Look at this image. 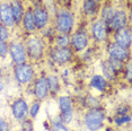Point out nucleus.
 Segmentation results:
<instances>
[{
	"label": "nucleus",
	"instance_id": "f257e3e1",
	"mask_svg": "<svg viewBox=\"0 0 132 131\" xmlns=\"http://www.w3.org/2000/svg\"><path fill=\"white\" fill-rule=\"evenodd\" d=\"M75 26L73 14L68 9H60L56 11L54 29L59 34H70Z\"/></svg>",
	"mask_w": 132,
	"mask_h": 131
},
{
	"label": "nucleus",
	"instance_id": "f03ea898",
	"mask_svg": "<svg viewBox=\"0 0 132 131\" xmlns=\"http://www.w3.org/2000/svg\"><path fill=\"white\" fill-rule=\"evenodd\" d=\"M25 49L27 53V58H29L33 61H38L43 58L44 55V43L41 37L36 35H31L26 38L25 42Z\"/></svg>",
	"mask_w": 132,
	"mask_h": 131
},
{
	"label": "nucleus",
	"instance_id": "5701e85b",
	"mask_svg": "<svg viewBox=\"0 0 132 131\" xmlns=\"http://www.w3.org/2000/svg\"><path fill=\"white\" fill-rule=\"evenodd\" d=\"M55 38V45L58 47H69L70 46V34H58Z\"/></svg>",
	"mask_w": 132,
	"mask_h": 131
},
{
	"label": "nucleus",
	"instance_id": "aec40b11",
	"mask_svg": "<svg viewBox=\"0 0 132 131\" xmlns=\"http://www.w3.org/2000/svg\"><path fill=\"white\" fill-rule=\"evenodd\" d=\"M89 85H90V87L96 89V91L103 93V92L106 91L107 80L105 79L102 75H94V76L92 77L90 81H89Z\"/></svg>",
	"mask_w": 132,
	"mask_h": 131
},
{
	"label": "nucleus",
	"instance_id": "f704fd0d",
	"mask_svg": "<svg viewBox=\"0 0 132 131\" xmlns=\"http://www.w3.org/2000/svg\"><path fill=\"white\" fill-rule=\"evenodd\" d=\"M4 89H5V85H4V83L0 81V92H2Z\"/></svg>",
	"mask_w": 132,
	"mask_h": 131
},
{
	"label": "nucleus",
	"instance_id": "9b49d317",
	"mask_svg": "<svg viewBox=\"0 0 132 131\" xmlns=\"http://www.w3.org/2000/svg\"><path fill=\"white\" fill-rule=\"evenodd\" d=\"M90 32H92L93 38H94L96 42H104V41H106L107 36H109V33H110L106 23L103 22L101 18L96 19L93 23Z\"/></svg>",
	"mask_w": 132,
	"mask_h": 131
},
{
	"label": "nucleus",
	"instance_id": "1a4fd4ad",
	"mask_svg": "<svg viewBox=\"0 0 132 131\" xmlns=\"http://www.w3.org/2000/svg\"><path fill=\"white\" fill-rule=\"evenodd\" d=\"M128 23H129V18L127 11L123 9H116L114 13L112 19L107 23V27L109 31L111 32H116L119 29H122L124 27H128Z\"/></svg>",
	"mask_w": 132,
	"mask_h": 131
},
{
	"label": "nucleus",
	"instance_id": "f3484780",
	"mask_svg": "<svg viewBox=\"0 0 132 131\" xmlns=\"http://www.w3.org/2000/svg\"><path fill=\"white\" fill-rule=\"evenodd\" d=\"M10 9H11V13H13V17H14V22L16 25L22 23V19H23V16H24V8H23V5L20 4L19 0H11L10 1Z\"/></svg>",
	"mask_w": 132,
	"mask_h": 131
},
{
	"label": "nucleus",
	"instance_id": "c9c22d12",
	"mask_svg": "<svg viewBox=\"0 0 132 131\" xmlns=\"http://www.w3.org/2000/svg\"><path fill=\"white\" fill-rule=\"evenodd\" d=\"M1 77H2V71L0 69V81H1Z\"/></svg>",
	"mask_w": 132,
	"mask_h": 131
},
{
	"label": "nucleus",
	"instance_id": "2f4dec72",
	"mask_svg": "<svg viewBox=\"0 0 132 131\" xmlns=\"http://www.w3.org/2000/svg\"><path fill=\"white\" fill-rule=\"evenodd\" d=\"M22 128H23V131H32L33 130V124H32V121L29 120H24L22 121Z\"/></svg>",
	"mask_w": 132,
	"mask_h": 131
},
{
	"label": "nucleus",
	"instance_id": "412c9836",
	"mask_svg": "<svg viewBox=\"0 0 132 131\" xmlns=\"http://www.w3.org/2000/svg\"><path fill=\"white\" fill-rule=\"evenodd\" d=\"M46 83H47V87H49V93L51 94H56L59 93L61 85H60V80L54 73H50L46 77Z\"/></svg>",
	"mask_w": 132,
	"mask_h": 131
},
{
	"label": "nucleus",
	"instance_id": "4be33fe9",
	"mask_svg": "<svg viewBox=\"0 0 132 131\" xmlns=\"http://www.w3.org/2000/svg\"><path fill=\"white\" fill-rule=\"evenodd\" d=\"M115 10L116 9L114 7H112V6H104L101 9V19L106 23V25H107V23L112 19Z\"/></svg>",
	"mask_w": 132,
	"mask_h": 131
},
{
	"label": "nucleus",
	"instance_id": "2eb2a0df",
	"mask_svg": "<svg viewBox=\"0 0 132 131\" xmlns=\"http://www.w3.org/2000/svg\"><path fill=\"white\" fill-rule=\"evenodd\" d=\"M33 15H34L35 26L36 29H44L49 24V13L45 8L43 7H35L33 9Z\"/></svg>",
	"mask_w": 132,
	"mask_h": 131
},
{
	"label": "nucleus",
	"instance_id": "7c9ffc66",
	"mask_svg": "<svg viewBox=\"0 0 132 131\" xmlns=\"http://www.w3.org/2000/svg\"><path fill=\"white\" fill-rule=\"evenodd\" d=\"M8 53V45L5 41L0 40V58H5Z\"/></svg>",
	"mask_w": 132,
	"mask_h": 131
},
{
	"label": "nucleus",
	"instance_id": "c85d7f7f",
	"mask_svg": "<svg viewBox=\"0 0 132 131\" xmlns=\"http://www.w3.org/2000/svg\"><path fill=\"white\" fill-rule=\"evenodd\" d=\"M130 121H131V117L129 114L122 115V117H116L115 119H114V122H115L118 126H122V124L129 123Z\"/></svg>",
	"mask_w": 132,
	"mask_h": 131
},
{
	"label": "nucleus",
	"instance_id": "9d476101",
	"mask_svg": "<svg viewBox=\"0 0 132 131\" xmlns=\"http://www.w3.org/2000/svg\"><path fill=\"white\" fill-rule=\"evenodd\" d=\"M28 110L29 109H28L26 100H24V98H17V100L14 101L13 105H11V114H13V117L16 121L22 122L24 120H26L29 115Z\"/></svg>",
	"mask_w": 132,
	"mask_h": 131
},
{
	"label": "nucleus",
	"instance_id": "20e7f679",
	"mask_svg": "<svg viewBox=\"0 0 132 131\" xmlns=\"http://www.w3.org/2000/svg\"><path fill=\"white\" fill-rule=\"evenodd\" d=\"M34 75H35L34 68L31 64H28L27 62L22 64H15L14 77L15 80L19 85H26L28 83H31L33 78H34Z\"/></svg>",
	"mask_w": 132,
	"mask_h": 131
},
{
	"label": "nucleus",
	"instance_id": "cd10ccee",
	"mask_svg": "<svg viewBox=\"0 0 132 131\" xmlns=\"http://www.w3.org/2000/svg\"><path fill=\"white\" fill-rule=\"evenodd\" d=\"M40 110H41V103H40V102L33 103L32 106H31V108H29V110H28V113H29V115H31V118H32V119H35V118H36L37 114H38V112H40Z\"/></svg>",
	"mask_w": 132,
	"mask_h": 131
},
{
	"label": "nucleus",
	"instance_id": "c756f323",
	"mask_svg": "<svg viewBox=\"0 0 132 131\" xmlns=\"http://www.w3.org/2000/svg\"><path fill=\"white\" fill-rule=\"evenodd\" d=\"M8 38H9V31H8V27H6L5 25L0 24V40L6 42Z\"/></svg>",
	"mask_w": 132,
	"mask_h": 131
},
{
	"label": "nucleus",
	"instance_id": "473e14b6",
	"mask_svg": "<svg viewBox=\"0 0 132 131\" xmlns=\"http://www.w3.org/2000/svg\"><path fill=\"white\" fill-rule=\"evenodd\" d=\"M0 129L4 130V131H10V127H9V123L5 120V119L0 118Z\"/></svg>",
	"mask_w": 132,
	"mask_h": 131
},
{
	"label": "nucleus",
	"instance_id": "bb28decb",
	"mask_svg": "<svg viewBox=\"0 0 132 131\" xmlns=\"http://www.w3.org/2000/svg\"><path fill=\"white\" fill-rule=\"evenodd\" d=\"M51 131H70L68 127L65 126L63 122H61L59 119H55L52 122V127H51Z\"/></svg>",
	"mask_w": 132,
	"mask_h": 131
},
{
	"label": "nucleus",
	"instance_id": "a211bd4d",
	"mask_svg": "<svg viewBox=\"0 0 132 131\" xmlns=\"http://www.w3.org/2000/svg\"><path fill=\"white\" fill-rule=\"evenodd\" d=\"M22 24H23V28L26 32L32 33L36 31V26H35V20H34V15H33V10H27L24 13L23 19H22Z\"/></svg>",
	"mask_w": 132,
	"mask_h": 131
},
{
	"label": "nucleus",
	"instance_id": "39448f33",
	"mask_svg": "<svg viewBox=\"0 0 132 131\" xmlns=\"http://www.w3.org/2000/svg\"><path fill=\"white\" fill-rule=\"evenodd\" d=\"M8 52L10 53L11 60L14 61L15 64L26 63L27 61V53H26L25 45L19 40L11 41L8 45Z\"/></svg>",
	"mask_w": 132,
	"mask_h": 131
},
{
	"label": "nucleus",
	"instance_id": "ddd939ff",
	"mask_svg": "<svg viewBox=\"0 0 132 131\" xmlns=\"http://www.w3.org/2000/svg\"><path fill=\"white\" fill-rule=\"evenodd\" d=\"M107 51H109L110 58L116 59V60L121 62L130 60V49H124V47L120 46L115 43H111L109 45Z\"/></svg>",
	"mask_w": 132,
	"mask_h": 131
},
{
	"label": "nucleus",
	"instance_id": "72a5a7b5",
	"mask_svg": "<svg viewBox=\"0 0 132 131\" xmlns=\"http://www.w3.org/2000/svg\"><path fill=\"white\" fill-rule=\"evenodd\" d=\"M124 73H125V77H127L128 81L131 83V78H132V75H131V63L129 62V63L127 64V67H125L124 69Z\"/></svg>",
	"mask_w": 132,
	"mask_h": 131
},
{
	"label": "nucleus",
	"instance_id": "4468645a",
	"mask_svg": "<svg viewBox=\"0 0 132 131\" xmlns=\"http://www.w3.org/2000/svg\"><path fill=\"white\" fill-rule=\"evenodd\" d=\"M33 93H34V96L38 101H43L47 97V95H49V87H47L45 76H40L35 80L34 87H33Z\"/></svg>",
	"mask_w": 132,
	"mask_h": 131
},
{
	"label": "nucleus",
	"instance_id": "423d86ee",
	"mask_svg": "<svg viewBox=\"0 0 132 131\" xmlns=\"http://www.w3.org/2000/svg\"><path fill=\"white\" fill-rule=\"evenodd\" d=\"M58 105L60 110V118L59 120L68 124L73 119V108H72V100L69 96H60L58 100Z\"/></svg>",
	"mask_w": 132,
	"mask_h": 131
},
{
	"label": "nucleus",
	"instance_id": "a878e982",
	"mask_svg": "<svg viewBox=\"0 0 132 131\" xmlns=\"http://www.w3.org/2000/svg\"><path fill=\"white\" fill-rule=\"evenodd\" d=\"M85 104H86L87 108H89V110L100 109V105H101L100 101H98L96 97H94V96H87L85 98Z\"/></svg>",
	"mask_w": 132,
	"mask_h": 131
},
{
	"label": "nucleus",
	"instance_id": "b1692460",
	"mask_svg": "<svg viewBox=\"0 0 132 131\" xmlns=\"http://www.w3.org/2000/svg\"><path fill=\"white\" fill-rule=\"evenodd\" d=\"M102 71H103V77L106 80H114L116 76V72L112 69V67L109 64L107 61H104L103 64H102Z\"/></svg>",
	"mask_w": 132,
	"mask_h": 131
},
{
	"label": "nucleus",
	"instance_id": "e433bc0d",
	"mask_svg": "<svg viewBox=\"0 0 132 131\" xmlns=\"http://www.w3.org/2000/svg\"><path fill=\"white\" fill-rule=\"evenodd\" d=\"M0 131H4V130H1V129H0Z\"/></svg>",
	"mask_w": 132,
	"mask_h": 131
},
{
	"label": "nucleus",
	"instance_id": "7ed1b4c3",
	"mask_svg": "<svg viewBox=\"0 0 132 131\" xmlns=\"http://www.w3.org/2000/svg\"><path fill=\"white\" fill-rule=\"evenodd\" d=\"M105 113L100 109H92L86 112L84 123L89 131H100L104 126Z\"/></svg>",
	"mask_w": 132,
	"mask_h": 131
},
{
	"label": "nucleus",
	"instance_id": "dca6fc26",
	"mask_svg": "<svg viewBox=\"0 0 132 131\" xmlns=\"http://www.w3.org/2000/svg\"><path fill=\"white\" fill-rule=\"evenodd\" d=\"M0 22L6 27H13V26H15L13 13H11L10 5L8 2H1L0 4Z\"/></svg>",
	"mask_w": 132,
	"mask_h": 131
},
{
	"label": "nucleus",
	"instance_id": "0eeeda50",
	"mask_svg": "<svg viewBox=\"0 0 132 131\" xmlns=\"http://www.w3.org/2000/svg\"><path fill=\"white\" fill-rule=\"evenodd\" d=\"M89 44V37L87 33L81 29H78L75 33H72L70 36V45L72 51L81 52L86 50V47Z\"/></svg>",
	"mask_w": 132,
	"mask_h": 131
},
{
	"label": "nucleus",
	"instance_id": "393cba45",
	"mask_svg": "<svg viewBox=\"0 0 132 131\" xmlns=\"http://www.w3.org/2000/svg\"><path fill=\"white\" fill-rule=\"evenodd\" d=\"M107 62H109V64L112 67V69L115 71L116 73L119 72V71H121L124 69V62H121V61H119V60H116V59H113V58H110L109 56V59L106 60Z\"/></svg>",
	"mask_w": 132,
	"mask_h": 131
},
{
	"label": "nucleus",
	"instance_id": "6e6552de",
	"mask_svg": "<svg viewBox=\"0 0 132 131\" xmlns=\"http://www.w3.org/2000/svg\"><path fill=\"white\" fill-rule=\"evenodd\" d=\"M73 51L70 46L69 47H53L50 52V58L53 62L58 64H64L68 63L72 59Z\"/></svg>",
	"mask_w": 132,
	"mask_h": 131
},
{
	"label": "nucleus",
	"instance_id": "6ab92c4d",
	"mask_svg": "<svg viewBox=\"0 0 132 131\" xmlns=\"http://www.w3.org/2000/svg\"><path fill=\"white\" fill-rule=\"evenodd\" d=\"M82 10L87 16H95L100 10V2L97 0H84Z\"/></svg>",
	"mask_w": 132,
	"mask_h": 131
},
{
	"label": "nucleus",
	"instance_id": "f8f14e48",
	"mask_svg": "<svg viewBox=\"0 0 132 131\" xmlns=\"http://www.w3.org/2000/svg\"><path fill=\"white\" fill-rule=\"evenodd\" d=\"M114 42L118 45L124 47V49H130L131 40H132V33L129 27H124L122 29L114 32Z\"/></svg>",
	"mask_w": 132,
	"mask_h": 131
}]
</instances>
